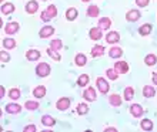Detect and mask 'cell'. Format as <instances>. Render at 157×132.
<instances>
[{
  "label": "cell",
  "instance_id": "cell-28",
  "mask_svg": "<svg viewBox=\"0 0 157 132\" xmlns=\"http://www.w3.org/2000/svg\"><path fill=\"white\" fill-rule=\"evenodd\" d=\"M47 54H49L50 57L53 58L54 61H60V54L57 53V50H54V48H52V47H49V48H47Z\"/></svg>",
  "mask_w": 157,
  "mask_h": 132
},
{
  "label": "cell",
  "instance_id": "cell-20",
  "mask_svg": "<svg viewBox=\"0 0 157 132\" xmlns=\"http://www.w3.org/2000/svg\"><path fill=\"white\" fill-rule=\"evenodd\" d=\"M33 95L36 97V98H43V97L46 95V87H43V85L36 87L33 90Z\"/></svg>",
  "mask_w": 157,
  "mask_h": 132
},
{
  "label": "cell",
  "instance_id": "cell-38",
  "mask_svg": "<svg viewBox=\"0 0 157 132\" xmlns=\"http://www.w3.org/2000/svg\"><path fill=\"white\" fill-rule=\"evenodd\" d=\"M107 77L112 80V81H116V80H117V71L114 70V68H113V70H112V68H110V70H107Z\"/></svg>",
  "mask_w": 157,
  "mask_h": 132
},
{
  "label": "cell",
  "instance_id": "cell-34",
  "mask_svg": "<svg viewBox=\"0 0 157 132\" xmlns=\"http://www.w3.org/2000/svg\"><path fill=\"white\" fill-rule=\"evenodd\" d=\"M89 112V105L87 104H78L77 105V114L78 115H86Z\"/></svg>",
  "mask_w": 157,
  "mask_h": 132
},
{
  "label": "cell",
  "instance_id": "cell-46",
  "mask_svg": "<svg viewBox=\"0 0 157 132\" xmlns=\"http://www.w3.org/2000/svg\"><path fill=\"white\" fill-rule=\"evenodd\" d=\"M43 2H46V0H43Z\"/></svg>",
  "mask_w": 157,
  "mask_h": 132
},
{
  "label": "cell",
  "instance_id": "cell-9",
  "mask_svg": "<svg viewBox=\"0 0 157 132\" xmlns=\"http://www.w3.org/2000/svg\"><path fill=\"white\" fill-rule=\"evenodd\" d=\"M106 41H107L109 44H116V43L120 41V34L117 33V31H110V33H107V36H106Z\"/></svg>",
  "mask_w": 157,
  "mask_h": 132
},
{
  "label": "cell",
  "instance_id": "cell-18",
  "mask_svg": "<svg viewBox=\"0 0 157 132\" xmlns=\"http://www.w3.org/2000/svg\"><path fill=\"white\" fill-rule=\"evenodd\" d=\"M109 55L112 58H120L123 55V50L120 48V47H112L110 51H109Z\"/></svg>",
  "mask_w": 157,
  "mask_h": 132
},
{
  "label": "cell",
  "instance_id": "cell-2",
  "mask_svg": "<svg viewBox=\"0 0 157 132\" xmlns=\"http://www.w3.org/2000/svg\"><path fill=\"white\" fill-rule=\"evenodd\" d=\"M50 66L47 64V62H40L37 67H36V74L39 75V77H47V75L50 74Z\"/></svg>",
  "mask_w": 157,
  "mask_h": 132
},
{
  "label": "cell",
  "instance_id": "cell-31",
  "mask_svg": "<svg viewBox=\"0 0 157 132\" xmlns=\"http://www.w3.org/2000/svg\"><path fill=\"white\" fill-rule=\"evenodd\" d=\"M144 62H146V66H154L157 62V57L154 55V54H149V55H146V58H144Z\"/></svg>",
  "mask_w": 157,
  "mask_h": 132
},
{
  "label": "cell",
  "instance_id": "cell-29",
  "mask_svg": "<svg viewBox=\"0 0 157 132\" xmlns=\"http://www.w3.org/2000/svg\"><path fill=\"white\" fill-rule=\"evenodd\" d=\"M140 127H141L143 131H151V129H153V122H151L150 120H143L141 121V124H140Z\"/></svg>",
  "mask_w": 157,
  "mask_h": 132
},
{
  "label": "cell",
  "instance_id": "cell-19",
  "mask_svg": "<svg viewBox=\"0 0 157 132\" xmlns=\"http://www.w3.org/2000/svg\"><path fill=\"white\" fill-rule=\"evenodd\" d=\"M103 54H104L103 45H94V47L91 48V55H93V57H101Z\"/></svg>",
  "mask_w": 157,
  "mask_h": 132
},
{
  "label": "cell",
  "instance_id": "cell-35",
  "mask_svg": "<svg viewBox=\"0 0 157 132\" xmlns=\"http://www.w3.org/2000/svg\"><path fill=\"white\" fill-rule=\"evenodd\" d=\"M20 90H17V88H12V90H9V97L12 99H17V98H20Z\"/></svg>",
  "mask_w": 157,
  "mask_h": 132
},
{
  "label": "cell",
  "instance_id": "cell-14",
  "mask_svg": "<svg viewBox=\"0 0 157 132\" xmlns=\"http://www.w3.org/2000/svg\"><path fill=\"white\" fill-rule=\"evenodd\" d=\"M6 112H9V114H19V112H21V107L19 104H7L6 105Z\"/></svg>",
  "mask_w": 157,
  "mask_h": 132
},
{
  "label": "cell",
  "instance_id": "cell-44",
  "mask_svg": "<svg viewBox=\"0 0 157 132\" xmlns=\"http://www.w3.org/2000/svg\"><path fill=\"white\" fill-rule=\"evenodd\" d=\"M106 132H116V128H107Z\"/></svg>",
  "mask_w": 157,
  "mask_h": 132
},
{
  "label": "cell",
  "instance_id": "cell-11",
  "mask_svg": "<svg viewBox=\"0 0 157 132\" xmlns=\"http://www.w3.org/2000/svg\"><path fill=\"white\" fill-rule=\"evenodd\" d=\"M89 36H90L91 40H100L101 38V29L100 27H93V29H90V31H89Z\"/></svg>",
  "mask_w": 157,
  "mask_h": 132
},
{
  "label": "cell",
  "instance_id": "cell-41",
  "mask_svg": "<svg viewBox=\"0 0 157 132\" xmlns=\"http://www.w3.org/2000/svg\"><path fill=\"white\" fill-rule=\"evenodd\" d=\"M23 131L25 132H36V127H34V125H27Z\"/></svg>",
  "mask_w": 157,
  "mask_h": 132
},
{
  "label": "cell",
  "instance_id": "cell-4",
  "mask_svg": "<svg viewBox=\"0 0 157 132\" xmlns=\"http://www.w3.org/2000/svg\"><path fill=\"white\" fill-rule=\"evenodd\" d=\"M19 29H20V24H19V23H16V21H12V23H9V24L4 27V31H6V34L12 36V34L17 33V31H19Z\"/></svg>",
  "mask_w": 157,
  "mask_h": 132
},
{
  "label": "cell",
  "instance_id": "cell-15",
  "mask_svg": "<svg viewBox=\"0 0 157 132\" xmlns=\"http://www.w3.org/2000/svg\"><path fill=\"white\" fill-rule=\"evenodd\" d=\"M26 58L29 60V61H36L40 58V51L37 50H29L27 53H26Z\"/></svg>",
  "mask_w": 157,
  "mask_h": 132
},
{
  "label": "cell",
  "instance_id": "cell-37",
  "mask_svg": "<svg viewBox=\"0 0 157 132\" xmlns=\"http://www.w3.org/2000/svg\"><path fill=\"white\" fill-rule=\"evenodd\" d=\"M26 108L30 109V111H34V109L39 108V102H36V101H27L26 102Z\"/></svg>",
  "mask_w": 157,
  "mask_h": 132
},
{
  "label": "cell",
  "instance_id": "cell-10",
  "mask_svg": "<svg viewBox=\"0 0 157 132\" xmlns=\"http://www.w3.org/2000/svg\"><path fill=\"white\" fill-rule=\"evenodd\" d=\"M130 114H132L134 118H140L143 115V108L139 105V104H133L130 107Z\"/></svg>",
  "mask_w": 157,
  "mask_h": 132
},
{
  "label": "cell",
  "instance_id": "cell-40",
  "mask_svg": "<svg viewBox=\"0 0 157 132\" xmlns=\"http://www.w3.org/2000/svg\"><path fill=\"white\" fill-rule=\"evenodd\" d=\"M149 2L150 0H136V3L139 7H146V6L149 4Z\"/></svg>",
  "mask_w": 157,
  "mask_h": 132
},
{
  "label": "cell",
  "instance_id": "cell-3",
  "mask_svg": "<svg viewBox=\"0 0 157 132\" xmlns=\"http://www.w3.org/2000/svg\"><path fill=\"white\" fill-rule=\"evenodd\" d=\"M96 85H97V88H99V91L101 92V94H106V92H109V88H110V85H109L107 81H106L104 78H101V77H99V78L96 80Z\"/></svg>",
  "mask_w": 157,
  "mask_h": 132
},
{
  "label": "cell",
  "instance_id": "cell-43",
  "mask_svg": "<svg viewBox=\"0 0 157 132\" xmlns=\"http://www.w3.org/2000/svg\"><path fill=\"white\" fill-rule=\"evenodd\" d=\"M153 83L157 85V73H153Z\"/></svg>",
  "mask_w": 157,
  "mask_h": 132
},
{
  "label": "cell",
  "instance_id": "cell-1",
  "mask_svg": "<svg viewBox=\"0 0 157 132\" xmlns=\"http://www.w3.org/2000/svg\"><path fill=\"white\" fill-rule=\"evenodd\" d=\"M56 16H57V7H56L54 4H50L49 7H47L44 12L41 13L40 19L43 21H49L50 19H53V17H56Z\"/></svg>",
  "mask_w": 157,
  "mask_h": 132
},
{
  "label": "cell",
  "instance_id": "cell-24",
  "mask_svg": "<svg viewBox=\"0 0 157 132\" xmlns=\"http://www.w3.org/2000/svg\"><path fill=\"white\" fill-rule=\"evenodd\" d=\"M143 95H144L146 98H151V97L156 95V90H154L153 87H150V85H146V87L143 88Z\"/></svg>",
  "mask_w": 157,
  "mask_h": 132
},
{
  "label": "cell",
  "instance_id": "cell-33",
  "mask_svg": "<svg viewBox=\"0 0 157 132\" xmlns=\"http://www.w3.org/2000/svg\"><path fill=\"white\" fill-rule=\"evenodd\" d=\"M133 97H134V90L132 87H127L124 90V99L126 101H132Z\"/></svg>",
  "mask_w": 157,
  "mask_h": 132
},
{
  "label": "cell",
  "instance_id": "cell-7",
  "mask_svg": "<svg viewBox=\"0 0 157 132\" xmlns=\"http://www.w3.org/2000/svg\"><path fill=\"white\" fill-rule=\"evenodd\" d=\"M114 70L117 71V74H126L128 73V64L124 61H117L114 64Z\"/></svg>",
  "mask_w": 157,
  "mask_h": 132
},
{
  "label": "cell",
  "instance_id": "cell-25",
  "mask_svg": "<svg viewBox=\"0 0 157 132\" xmlns=\"http://www.w3.org/2000/svg\"><path fill=\"white\" fill-rule=\"evenodd\" d=\"M109 102L112 104L113 107H119L120 104H121V97L119 94H112V97L109 98Z\"/></svg>",
  "mask_w": 157,
  "mask_h": 132
},
{
  "label": "cell",
  "instance_id": "cell-6",
  "mask_svg": "<svg viewBox=\"0 0 157 132\" xmlns=\"http://www.w3.org/2000/svg\"><path fill=\"white\" fill-rule=\"evenodd\" d=\"M83 98L86 99V101H96V98H97V95H96L94 88L89 87L87 90L83 91Z\"/></svg>",
  "mask_w": 157,
  "mask_h": 132
},
{
  "label": "cell",
  "instance_id": "cell-5",
  "mask_svg": "<svg viewBox=\"0 0 157 132\" xmlns=\"http://www.w3.org/2000/svg\"><path fill=\"white\" fill-rule=\"evenodd\" d=\"M69 107H70V99L66 98V97L60 98L57 102H56V108H57L59 111H66Z\"/></svg>",
  "mask_w": 157,
  "mask_h": 132
},
{
  "label": "cell",
  "instance_id": "cell-42",
  "mask_svg": "<svg viewBox=\"0 0 157 132\" xmlns=\"http://www.w3.org/2000/svg\"><path fill=\"white\" fill-rule=\"evenodd\" d=\"M0 91H2V92H0V97L3 98V97H4V92H6V90H4V87H0Z\"/></svg>",
  "mask_w": 157,
  "mask_h": 132
},
{
  "label": "cell",
  "instance_id": "cell-39",
  "mask_svg": "<svg viewBox=\"0 0 157 132\" xmlns=\"http://www.w3.org/2000/svg\"><path fill=\"white\" fill-rule=\"evenodd\" d=\"M0 58H2V61L3 62H7L9 60H10V55H9L4 50H2V51H0Z\"/></svg>",
  "mask_w": 157,
  "mask_h": 132
},
{
  "label": "cell",
  "instance_id": "cell-30",
  "mask_svg": "<svg viewBox=\"0 0 157 132\" xmlns=\"http://www.w3.org/2000/svg\"><path fill=\"white\" fill-rule=\"evenodd\" d=\"M3 47L7 50H12L16 47V41L13 40V38H4L3 40Z\"/></svg>",
  "mask_w": 157,
  "mask_h": 132
},
{
  "label": "cell",
  "instance_id": "cell-16",
  "mask_svg": "<svg viewBox=\"0 0 157 132\" xmlns=\"http://www.w3.org/2000/svg\"><path fill=\"white\" fill-rule=\"evenodd\" d=\"M41 124L44 125V127H54L56 120L52 115H43L41 116Z\"/></svg>",
  "mask_w": 157,
  "mask_h": 132
},
{
  "label": "cell",
  "instance_id": "cell-45",
  "mask_svg": "<svg viewBox=\"0 0 157 132\" xmlns=\"http://www.w3.org/2000/svg\"><path fill=\"white\" fill-rule=\"evenodd\" d=\"M82 2H84V3H87V2H90V0H82Z\"/></svg>",
  "mask_w": 157,
  "mask_h": 132
},
{
  "label": "cell",
  "instance_id": "cell-17",
  "mask_svg": "<svg viewBox=\"0 0 157 132\" xmlns=\"http://www.w3.org/2000/svg\"><path fill=\"white\" fill-rule=\"evenodd\" d=\"M110 26H112V20H110L109 17H101V19L99 20V27L101 30L110 29Z\"/></svg>",
  "mask_w": 157,
  "mask_h": 132
},
{
  "label": "cell",
  "instance_id": "cell-13",
  "mask_svg": "<svg viewBox=\"0 0 157 132\" xmlns=\"http://www.w3.org/2000/svg\"><path fill=\"white\" fill-rule=\"evenodd\" d=\"M37 9H39V3H37V2H34V0L27 2V4H26V12L29 13V14L36 13V12H37Z\"/></svg>",
  "mask_w": 157,
  "mask_h": 132
},
{
  "label": "cell",
  "instance_id": "cell-22",
  "mask_svg": "<svg viewBox=\"0 0 157 132\" xmlns=\"http://www.w3.org/2000/svg\"><path fill=\"white\" fill-rule=\"evenodd\" d=\"M14 12V4L13 3H4L2 6V13L3 14H12Z\"/></svg>",
  "mask_w": 157,
  "mask_h": 132
},
{
  "label": "cell",
  "instance_id": "cell-8",
  "mask_svg": "<svg viewBox=\"0 0 157 132\" xmlns=\"http://www.w3.org/2000/svg\"><path fill=\"white\" fill-rule=\"evenodd\" d=\"M53 34H54V27H52V26H44V27L39 31V36H40L41 38H47V37H50V36H53Z\"/></svg>",
  "mask_w": 157,
  "mask_h": 132
},
{
  "label": "cell",
  "instance_id": "cell-36",
  "mask_svg": "<svg viewBox=\"0 0 157 132\" xmlns=\"http://www.w3.org/2000/svg\"><path fill=\"white\" fill-rule=\"evenodd\" d=\"M50 47L54 50H60L63 47V43L62 40H59V38H56V40H52V43H50Z\"/></svg>",
  "mask_w": 157,
  "mask_h": 132
},
{
  "label": "cell",
  "instance_id": "cell-23",
  "mask_svg": "<svg viewBox=\"0 0 157 132\" xmlns=\"http://www.w3.org/2000/svg\"><path fill=\"white\" fill-rule=\"evenodd\" d=\"M99 13H100V10L96 4H91V6H89V9H87V16H90V17H97Z\"/></svg>",
  "mask_w": 157,
  "mask_h": 132
},
{
  "label": "cell",
  "instance_id": "cell-21",
  "mask_svg": "<svg viewBox=\"0 0 157 132\" xmlns=\"http://www.w3.org/2000/svg\"><path fill=\"white\" fill-rule=\"evenodd\" d=\"M66 19L69 21H73L75 19H77V9H75V7L69 9V10L66 12Z\"/></svg>",
  "mask_w": 157,
  "mask_h": 132
},
{
  "label": "cell",
  "instance_id": "cell-26",
  "mask_svg": "<svg viewBox=\"0 0 157 132\" xmlns=\"http://www.w3.org/2000/svg\"><path fill=\"white\" fill-rule=\"evenodd\" d=\"M75 62L77 64L78 67H83V66H86V62H87V58H86V55L84 54H77L76 55V58H75Z\"/></svg>",
  "mask_w": 157,
  "mask_h": 132
},
{
  "label": "cell",
  "instance_id": "cell-32",
  "mask_svg": "<svg viewBox=\"0 0 157 132\" xmlns=\"http://www.w3.org/2000/svg\"><path fill=\"white\" fill-rule=\"evenodd\" d=\"M139 33L141 34V36H149L150 33H151V26L150 24H143L139 29Z\"/></svg>",
  "mask_w": 157,
  "mask_h": 132
},
{
  "label": "cell",
  "instance_id": "cell-12",
  "mask_svg": "<svg viewBox=\"0 0 157 132\" xmlns=\"http://www.w3.org/2000/svg\"><path fill=\"white\" fill-rule=\"evenodd\" d=\"M140 17H141V14H140V12H139V10H130V12L126 14L127 21H137Z\"/></svg>",
  "mask_w": 157,
  "mask_h": 132
},
{
  "label": "cell",
  "instance_id": "cell-27",
  "mask_svg": "<svg viewBox=\"0 0 157 132\" xmlns=\"http://www.w3.org/2000/svg\"><path fill=\"white\" fill-rule=\"evenodd\" d=\"M89 80H90V78H89V75H87V74H82L77 78V85H78V87H86L87 84H89Z\"/></svg>",
  "mask_w": 157,
  "mask_h": 132
}]
</instances>
